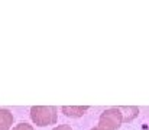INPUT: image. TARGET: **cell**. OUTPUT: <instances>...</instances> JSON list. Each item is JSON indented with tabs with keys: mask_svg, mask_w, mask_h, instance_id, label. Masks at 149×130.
I'll list each match as a JSON object with an SVG mask.
<instances>
[{
	"mask_svg": "<svg viewBox=\"0 0 149 130\" xmlns=\"http://www.w3.org/2000/svg\"><path fill=\"white\" fill-rule=\"evenodd\" d=\"M31 119L39 127L51 126L58 120V110L54 106H33L31 107Z\"/></svg>",
	"mask_w": 149,
	"mask_h": 130,
	"instance_id": "1",
	"label": "cell"
},
{
	"mask_svg": "<svg viewBox=\"0 0 149 130\" xmlns=\"http://www.w3.org/2000/svg\"><path fill=\"white\" fill-rule=\"evenodd\" d=\"M123 123V116L120 107H110L100 114L99 124L109 130H119Z\"/></svg>",
	"mask_w": 149,
	"mask_h": 130,
	"instance_id": "2",
	"label": "cell"
},
{
	"mask_svg": "<svg viewBox=\"0 0 149 130\" xmlns=\"http://www.w3.org/2000/svg\"><path fill=\"white\" fill-rule=\"evenodd\" d=\"M88 110V106H64L61 108V111L71 119H78L83 117L86 114V111Z\"/></svg>",
	"mask_w": 149,
	"mask_h": 130,
	"instance_id": "3",
	"label": "cell"
},
{
	"mask_svg": "<svg viewBox=\"0 0 149 130\" xmlns=\"http://www.w3.org/2000/svg\"><path fill=\"white\" fill-rule=\"evenodd\" d=\"M120 111H122V116H123V123H129V122H132L133 119H136L138 117V114H139V107H136V106H123V107H120Z\"/></svg>",
	"mask_w": 149,
	"mask_h": 130,
	"instance_id": "4",
	"label": "cell"
},
{
	"mask_svg": "<svg viewBox=\"0 0 149 130\" xmlns=\"http://www.w3.org/2000/svg\"><path fill=\"white\" fill-rule=\"evenodd\" d=\"M13 114L7 108H0V130H9L13 124Z\"/></svg>",
	"mask_w": 149,
	"mask_h": 130,
	"instance_id": "5",
	"label": "cell"
},
{
	"mask_svg": "<svg viewBox=\"0 0 149 130\" xmlns=\"http://www.w3.org/2000/svg\"><path fill=\"white\" fill-rule=\"evenodd\" d=\"M13 130H33V127L29 124V123H17L15 127H13Z\"/></svg>",
	"mask_w": 149,
	"mask_h": 130,
	"instance_id": "6",
	"label": "cell"
},
{
	"mask_svg": "<svg viewBox=\"0 0 149 130\" xmlns=\"http://www.w3.org/2000/svg\"><path fill=\"white\" fill-rule=\"evenodd\" d=\"M52 130H72V129H71V126H68V124H59V126L54 127Z\"/></svg>",
	"mask_w": 149,
	"mask_h": 130,
	"instance_id": "7",
	"label": "cell"
},
{
	"mask_svg": "<svg viewBox=\"0 0 149 130\" xmlns=\"http://www.w3.org/2000/svg\"><path fill=\"white\" fill-rule=\"evenodd\" d=\"M90 130H109V129H106V127H103V126L97 124V126H94L93 129H90Z\"/></svg>",
	"mask_w": 149,
	"mask_h": 130,
	"instance_id": "8",
	"label": "cell"
}]
</instances>
